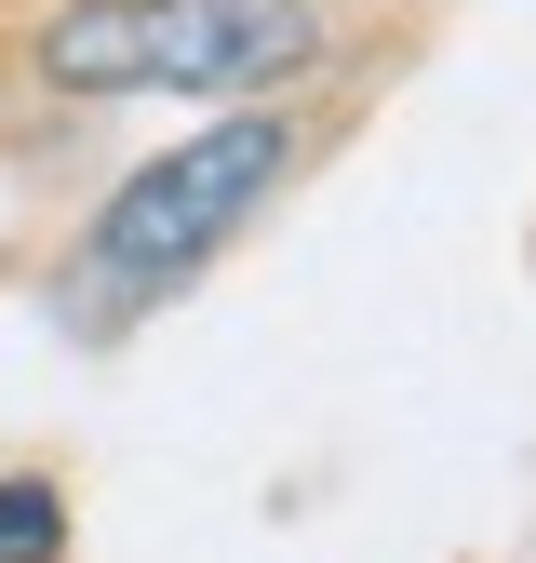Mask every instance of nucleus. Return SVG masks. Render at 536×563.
I'll list each match as a JSON object with an SVG mask.
<instances>
[{
    "instance_id": "f257e3e1",
    "label": "nucleus",
    "mask_w": 536,
    "mask_h": 563,
    "mask_svg": "<svg viewBox=\"0 0 536 563\" xmlns=\"http://www.w3.org/2000/svg\"><path fill=\"white\" fill-rule=\"evenodd\" d=\"M282 121H215V134H188L175 162H134L121 188H108V216L81 229V282H67V309H81L94 335L108 322H134V309H161L175 282L215 255L268 188H282Z\"/></svg>"
},
{
    "instance_id": "f03ea898",
    "label": "nucleus",
    "mask_w": 536,
    "mask_h": 563,
    "mask_svg": "<svg viewBox=\"0 0 536 563\" xmlns=\"http://www.w3.org/2000/svg\"><path fill=\"white\" fill-rule=\"evenodd\" d=\"M322 54L309 0H81L41 27L67 95H255Z\"/></svg>"
},
{
    "instance_id": "7ed1b4c3",
    "label": "nucleus",
    "mask_w": 536,
    "mask_h": 563,
    "mask_svg": "<svg viewBox=\"0 0 536 563\" xmlns=\"http://www.w3.org/2000/svg\"><path fill=\"white\" fill-rule=\"evenodd\" d=\"M54 550H67L54 483H0V563H54Z\"/></svg>"
}]
</instances>
